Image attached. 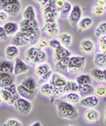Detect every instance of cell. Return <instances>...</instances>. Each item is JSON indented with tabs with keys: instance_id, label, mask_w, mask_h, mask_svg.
I'll list each match as a JSON object with an SVG mask.
<instances>
[{
	"instance_id": "cell-1",
	"label": "cell",
	"mask_w": 106,
	"mask_h": 126,
	"mask_svg": "<svg viewBox=\"0 0 106 126\" xmlns=\"http://www.w3.org/2000/svg\"><path fill=\"white\" fill-rule=\"evenodd\" d=\"M56 107L58 115L62 119L75 120L79 116V111L76 107L65 101L64 99H58L56 101Z\"/></svg>"
},
{
	"instance_id": "cell-2",
	"label": "cell",
	"mask_w": 106,
	"mask_h": 126,
	"mask_svg": "<svg viewBox=\"0 0 106 126\" xmlns=\"http://www.w3.org/2000/svg\"><path fill=\"white\" fill-rule=\"evenodd\" d=\"M50 83H51L52 87H53V95L50 99L51 102H53L55 99L64 96L63 89L67 83V79L61 73H53L51 79L50 80Z\"/></svg>"
},
{
	"instance_id": "cell-3",
	"label": "cell",
	"mask_w": 106,
	"mask_h": 126,
	"mask_svg": "<svg viewBox=\"0 0 106 126\" xmlns=\"http://www.w3.org/2000/svg\"><path fill=\"white\" fill-rule=\"evenodd\" d=\"M86 56H79V55L70 56L67 72L69 74L73 75L83 71L84 68H85V66H86Z\"/></svg>"
},
{
	"instance_id": "cell-4",
	"label": "cell",
	"mask_w": 106,
	"mask_h": 126,
	"mask_svg": "<svg viewBox=\"0 0 106 126\" xmlns=\"http://www.w3.org/2000/svg\"><path fill=\"white\" fill-rule=\"evenodd\" d=\"M13 106L20 114L27 115H29L32 108H33V103L31 102V100L23 99L21 97H18L16 99L15 102H14Z\"/></svg>"
},
{
	"instance_id": "cell-5",
	"label": "cell",
	"mask_w": 106,
	"mask_h": 126,
	"mask_svg": "<svg viewBox=\"0 0 106 126\" xmlns=\"http://www.w3.org/2000/svg\"><path fill=\"white\" fill-rule=\"evenodd\" d=\"M100 113L95 108H87L83 114V119L88 124H97L100 120Z\"/></svg>"
},
{
	"instance_id": "cell-6",
	"label": "cell",
	"mask_w": 106,
	"mask_h": 126,
	"mask_svg": "<svg viewBox=\"0 0 106 126\" xmlns=\"http://www.w3.org/2000/svg\"><path fill=\"white\" fill-rule=\"evenodd\" d=\"M6 5L4 11L6 12L9 16H16L20 14L21 4L20 0H5Z\"/></svg>"
},
{
	"instance_id": "cell-7",
	"label": "cell",
	"mask_w": 106,
	"mask_h": 126,
	"mask_svg": "<svg viewBox=\"0 0 106 126\" xmlns=\"http://www.w3.org/2000/svg\"><path fill=\"white\" fill-rule=\"evenodd\" d=\"M28 70H29V66L27 65V62L23 61L22 59H20L18 57V58L14 61L13 75L15 77L22 76V75L28 72Z\"/></svg>"
},
{
	"instance_id": "cell-8",
	"label": "cell",
	"mask_w": 106,
	"mask_h": 126,
	"mask_svg": "<svg viewBox=\"0 0 106 126\" xmlns=\"http://www.w3.org/2000/svg\"><path fill=\"white\" fill-rule=\"evenodd\" d=\"M82 14H83V10L81 8V5H72L71 14L68 17V21L72 26H76L78 22L82 18Z\"/></svg>"
},
{
	"instance_id": "cell-9",
	"label": "cell",
	"mask_w": 106,
	"mask_h": 126,
	"mask_svg": "<svg viewBox=\"0 0 106 126\" xmlns=\"http://www.w3.org/2000/svg\"><path fill=\"white\" fill-rule=\"evenodd\" d=\"M80 49L82 53L86 54V55H90L95 51V44L92 38L87 37L81 41Z\"/></svg>"
},
{
	"instance_id": "cell-10",
	"label": "cell",
	"mask_w": 106,
	"mask_h": 126,
	"mask_svg": "<svg viewBox=\"0 0 106 126\" xmlns=\"http://www.w3.org/2000/svg\"><path fill=\"white\" fill-rule=\"evenodd\" d=\"M80 105L86 108H94L99 104V99L95 95H88L82 97L80 100Z\"/></svg>"
},
{
	"instance_id": "cell-11",
	"label": "cell",
	"mask_w": 106,
	"mask_h": 126,
	"mask_svg": "<svg viewBox=\"0 0 106 126\" xmlns=\"http://www.w3.org/2000/svg\"><path fill=\"white\" fill-rule=\"evenodd\" d=\"M17 92H18L19 97H21L23 99H28V100H33L35 98L37 94V91H31L25 88L22 84H18L17 85Z\"/></svg>"
},
{
	"instance_id": "cell-12",
	"label": "cell",
	"mask_w": 106,
	"mask_h": 126,
	"mask_svg": "<svg viewBox=\"0 0 106 126\" xmlns=\"http://www.w3.org/2000/svg\"><path fill=\"white\" fill-rule=\"evenodd\" d=\"M94 25V19L91 16H84L80 20L77 26V29L80 32L87 31L88 29H90Z\"/></svg>"
},
{
	"instance_id": "cell-13",
	"label": "cell",
	"mask_w": 106,
	"mask_h": 126,
	"mask_svg": "<svg viewBox=\"0 0 106 126\" xmlns=\"http://www.w3.org/2000/svg\"><path fill=\"white\" fill-rule=\"evenodd\" d=\"M43 31L48 36L54 38L55 36H58L59 33L58 21H57V22H51V23H43Z\"/></svg>"
},
{
	"instance_id": "cell-14",
	"label": "cell",
	"mask_w": 106,
	"mask_h": 126,
	"mask_svg": "<svg viewBox=\"0 0 106 126\" xmlns=\"http://www.w3.org/2000/svg\"><path fill=\"white\" fill-rule=\"evenodd\" d=\"M0 97L2 99L3 103L9 105V106H13L14 102L16 99L19 97V95L12 94L6 89H0Z\"/></svg>"
},
{
	"instance_id": "cell-15",
	"label": "cell",
	"mask_w": 106,
	"mask_h": 126,
	"mask_svg": "<svg viewBox=\"0 0 106 126\" xmlns=\"http://www.w3.org/2000/svg\"><path fill=\"white\" fill-rule=\"evenodd\" d=\"M19 55H20V49L18 46L12 44V45H8L5 48V56L7 61H12L13 60L15 61Z\"/></svg>"
},
{
	"instance_id": "cell-16",
	"label": "cell",
	"mask_w": 106,
	"mask_h": 126,
	"mask_svg": "<svg viewBox=\"0 0 106 126\" xmlns=\"http://www.w3.org/2000/svg\"><path fill=\"white\" fill-rule=\"evenodd\" d=\"M71 56V52L67 48L64 47L63 45H61L57 49L53 50L52 52V60L54 61H58L61 59L67 58V57Z\"/></svg>"
},
{
	"instance_id": "cell-17",
	"label": "cell",
	"mask_w": 106,
	"mask_h": 126,
	"mask_svg": "<svg viewBox=\"0 0 106 126\" xmlns=\"http://www.w3.org/2000/svg\"><path fill=\"white\" fill-rule=\"evenodd\" d=\"M12 44L16 46H25L27 45H29L28 43V40H27V36L25 34H23L21 32H17L12 38Z\"/></svg>"
},
{
	"instance_id": "cell-18",
	"label": "cell",
	"mask_w": 106,
	"mask_h": 126,
	"mask_svg": "<svg viewBox=\"0 0 106 126\" xmlns=\"http://www.w3.org/2000/svg\"><path fill=\"white\" fill-rule=\"evenodd\" d=\"M50 71H51V66L47 62H43L35 66L34 73H35V76L37 78H40V77H43V75L47 74Z\"/></svg>"
},
{
	"instance_id": "cell-19",
	"label": "cell",
	"mask_w": 106,
	"mask_h": 126,
	"mask_svg": "<svg viewBox=\"0 0 106 126\" xmlns=\"http://www.w3.org/2000/svg\"><path fill=\"white\" fill-rule=\"evenodd\" d=\"M15 76L8 73H0V89L5 88L14 83Z\"/></svg>"
},
{
	"instance_id": "cell-20",
	"label": "cell",
	"mask_w": 106,
	"mask_h": 126,
	"mask_svg": "<svg viewBox=\"0 0 106 126\" xmlns=\"http://www.w3.org/2000/svg\"><path fill=\"white\" fill-rule=\"evenodd\" d=\"M20 84H22L25 88L31 91H37L38 88V82L33 77H27L23 78L20 82Z\"/></svg>"
},
{
	"instance_id": "cell-21",
	"label": "cell",
	"mask_w": 106,
	"mask_h": 126,
	"mask_svg": "<svg viewBox=\"0 0 106 126\" xmlns=\"http://www.w3.org/2000/svg\"><path fill=\"white\" fill-rule=\"evenodd\" d=\"M39 92L43 96L50 98L51 99L52 95H53V87H52L51 83L50 82L41 83L39 86Z\"/></svg>"
},
{
	"instance_id": "cell-22",
	"label": "cell",
	"mask_w": 106,
	"mask_h": 126,
	"mask_svg": "<svg viewBox=\"0 0 106 126\" xmlns=\"http://www.w3.org/2000/svg\"><path fill=\"white\" fill-rule=\"evenodd\" d=\"M4 29L6 32L7 36H14V35L19 32V24L17 22H14V21H7L4 24L3 26Z\"/></svg>"
},
{
	"instance_id": "cell-23",
	"label": "cell",
	"mask_w": 106,
	"mask_h": 126,
	"mask_svg": "<svg viewBox=\"0 0 106 126\" xmlns=\"http://www.w3.org/2000/svg\"><path fill=\"white\" fill-rule=\"evenodd\" d=\"M39 51H41V50H39L35 45H31V46H29V47L26 50L25 53H24L26 62L31 64L32 61L35 59V57L36 56V54L38 53Z\"/></svg>"
},
{
	"instance_id": "cell-24",
	"label": "cell",
	"mask_w": 106,
	"mask_h": 126,
	"mask_svg": "<svg viewBox=\"0 0 106 126\" xmlns=\"http://www.w3.org/2000/svg\"><path fill=\"white\" fill-rule=\"evenodd\" d=\"M59 40L60 44L64 47L70 48L72 45V36L71 33L63 32L60 35H59Z\"/></svg>"
},
{
	"instance_id": "cell-25",
	"label": "cell",
	"mask_w": 106,
	"mask_h": 126,
	"mask_svg": "<svg viewBox=\"0 0 106 126\" xmlns=\"http://www.w3.org/2000/svg\"><path fill=\"white\" fill-rule=\"evenodd\" d=\"M22 17L25 20H37V13L33 5H27L22 12Z\"/></svg>"
},
{
	"instance_id": "cell-26",
	"label": "cell",
	"mask_w": 106,
	"mask_h": 126,
	"mask_svg": "<svg viewBox=\"0 0 106 126\" xmlns=\"http://www.w3.org/2000/svg\"><path fill=\"white\" fill-rule=\"evenodd\" d=\"M69 59H70V57H67V58L61 59L59 61H55V64H54L55 70H57L58 72H60V73L67 72L68 64H69Z\"/></svg>"
},
{
	"instance_id": "cell-27",
	"label": "cell",
	"mask_w": 106,
	"mask_h": 126,
	"mask_svg": "<svg viewBox=\"0 0 106 126\" xmlns=\"http://www.w3.org/2000/svg\"><path fill=\"white\" fill-rule=\"evenodd\" d=\"M63 99L65 101L72 104V105H76V104L80 103L81 96L79 94V92H68L64 95Z\"/></svg>"
},
{
	"instance_id": "cell-28",
	"label": "cell",
	"mask_w": 106,
	"mask_h": 126,
	"mask_svg": "<svg viewBox=\"0 0 106 126\" xmlns=\"http://www.w3.org/2000/svg\"><path fill=\"white\" fill-rule=\"evenodd\" d=\"M94 64L98 68H105L106 67V56L104 53L97 52L94 56Z\"/></svg>"
},
{
	"instance_id": "cell-29",
	"label": "cell",
	"mask_w": 106,
	"mask_h": 126,
	"mask_svg": "<svg viewBox=\"0 0 106 126\" xmlns=\"http://www.w3.org/2000/svg\"><path fill=\"white\" fill-rule=\"evenodd\" d=\"M80 87H81V85L78 84L76 83V81L74 82V81H71V80L70 81L67 80V83H66V84L65 85V87L63 89L64 95L68 93V92H79Z\"/></svg>"
},
{
	"instance_id": "cell-30",
	"label": "cell",
	"mask_w": 106,
	"mask_h": 126,
	"mask_svg": "<svg viewBox=\"0 0 106 126\" xmlns=\"http://www.w3.org/2000/svg\"><path fill=\"white\" fill-rule=\"evenodd\" d=\"M91 77L95 79V81L99 82V83H105V77H104V70L102 68H95L91 70L90 72Z\"/></svg>"
},
{
	"instance_id": "cell-31",
	"label": "cell",
	"mask_w": 106,
	"mask_h": 126,
	"mask_svg": "<svg viewBox=\"0 0 106 126\" xmlns=\"http://www.w3.org/2000/svg\"><path fill=\"white\" fill-rule=\"evenodd\" d=\"M0 73L13 74V63L10 61H0Z\"/></svg>"
},
{
	"instance_id": "cell-32",
	"label": "cell",
	"mask_w": 106,
	"mask_h": 126,
	"mask_svg": "<svg viewBox=\"0 0 106 126\" xmlns=\"http://www.w3.org/2000/svg\"><path fill=\"white\" fill-rule=\"evenodd\" d=\"M95 37L100 38L101 36L106 35V20H102L96 25L95 30H94Z\"/></svg>"
},
{
	"instance_id": "cell-33",
	"label": "cell",
	"mask_w": 106,
	"mask_h": 126,
	"mask_svg": "<svg viewBox=\"0 0 106 126\" xmlns=\"http://www.w3.org/2000/svg\"><path fill=\"white\" fill-rule=\"evenodd\" d=\"M46 60H47V53L44 51H39L38 53L36 54V56L35 57V59L32 61L30 65L32 66L39 65L41 63L46 62Z\"/></svg>"
},
{
	"instance_id": "cell-34",
	"label": "cell",
	"mask_w": 106,
	"mask_h": 126,
	"mask_svg": "<svg viewBox=\"0 0 106 126\" xmlns=\"http://www.w3.org/2000/svg\"><path fill=\"white\" fill-rule=\"evenodd\" d=\"M94 93L98 99H106V85L103 83L97 84L94 89Z\"/></svg>"
},
{
	"instance_id": "cell-35",
	"label": "cell",
	"mask_w": 106,
	"mask_h": 126,
	"mask_svg": "<svg viewBox=\"0 0 106 126\" xmlns=\"http://www.w3.org/2000/svg\"><path fill=\"white\" fill-rule=\"evenodd\" d=\"M76 83L80 85L85 84H92L91 76L88 74H81L76 77Z\"/></svg>"
},
{
	"instance_id": "cell-36",
	"label": "cell",
	"mask_w": 106,
	"mask_h": 126,
	"mask_svg": "<svg viewBox=\"0 0 106 126\" xmlns=\"http://www.w3.org/2000/svg\"><path fill=\"white\" fill-rule=\"evenodd\" d=\"M94 89L95 87L92 84H85V85H81L79 91V94L81 97H86L88 95H92L94 93Z\"/></svg>"
},
{
	"instance_id": "cell-37",
	"label": "cell",
	"mask_w": 106,
	"mask_h": 126,
	"mask_svg": "<svg viewBox=\"0 0 106 126\" xmlns=\"http://www.w3.org/2000/svg\"><path fill=\"white\" fill-rule=\"evenodd\" d=\"M72 8V4H71L70 2L66 1V5H64V7L60 10V12H59V17H60L61 19H67L71 14Z\"/></svg>"
},
{
	"instance_id": "cell-38",
	"label": "cell",
	"mask_w": 106,
	"mask_h": 126,
	"mask_svg": "<svg viewBox=\"0 0 106 126\" xmlns=\"http://www.w3.org/2000/svg\"><path fill=\"white\" fill-rule=\"evenodd\" d=\"M20 26H24V27L31 28V29H40L39 28V22L37 20H25L22 19L19 23Z\"/></svg>"
},
{
	"instance_id": "cell-39",
	"label": "cell",
	"mask_w": 106,
	"mask_h": 126,
	"mask_svg": "<svg viewBox=\"0 0 106 126\" xmlns=\"http://www.w3.org/2000/svg\"><path fill=\"white\" fill-rule=\"evenodd\" d=\"M35 45L41 51H44L50 47V40L47 37H40Z\"/></svg>"
},
{
	"instance_id": "cell-40",
	"label": "cell",
	"mask_w": 106,
	"mask_h": 126,
	"mask_svg": "<svg viewBox=\"0 0 106 126\" xmlns=\"http://www.w3.org/2000/svg\"><path fill=\"white\" fill-rule=\"evenodd\" d=\"M91 14H92L93 16L100 18V17H103L106 14V8L95 6V5H93L92 8H91Z\"/></svg>"
},
{
	"instance_id": "cell-41",
	"label": "cell",
	"mask_w": 106,
	"mask_h": 126,
	"mask_svg": "<svg viewBox=\"0 0 106 126\" xmlns=\"http://www.w3.org/2000/svg\"><path fill=\"white\" fill-rule=\"evenodd\" d=\"M4 126H23V124L18 118L11 117L5 120V122L4 123Z\"/></svg>"
},
{
	"instance_id": "cell-42",
	"label": "cell",
	"mask_w": 106,
	"mask_h": 126,
	"mask_svg": "<svg viewBox=\"0 0 106 126\" xmlns=\"http://www.w3.org/2000/svg\"><path fill=\"white\" fill-rule=\"evenodd\" d=\"M52 74H53V72H52V70H51V71H50V72H48L47 74L43 75V76L42 77L38 78V83H40V84H41V83L50 82V80L51 79Z\"/></svg>"
},
{
	"instance_id": "cell-43",
	"label": "cell",
	"mask_w": 106,
	"mask_h": 126,
	"mask_svg": "<svg viewBox=\"0 0 106 126\" xmlns=\"http://www.w3.org/2000/svg\"><path fill=\"white\" fill-rule=\"evenodd\" d=\"M66 0H54V6L58 12H60V10L64 7V5H66Z\"/></svg>"
},
{
	"instance_id": "cell-44",
	"label": "cell",
	"mask_w": 106,
	"mask_h": 126,
	"mask_svg": "<svg viewBox=\"0 0 106 126\" xmlns=\"http://www.w3.org/2000/svg\"><path fill=\"white\" fill-rule=\"evenodd\" d=\"M61 44L60 42H59V39H56V38H52L50 40V47L52 48V50L54 49H57L58 47H59V46H61Z\"/></svg>"
},
{
	"instance_id": "cell-45",
	"label": "cell",
	"mask_w": 106,
	"mask_h": 126,
	"mask_svg": "<svg viewBox=\"0 0 106 126\" xmlns=\"http://www.w3.org/2000/svg\"><path fill=\"white\" fill-rule=\"evenodd\" d=\"M9 20V14L5 11H0V23H5Z\"/></svg>"
},
{
	"instance_id": "cell-46",
	"label": "cell",
	"mask_w": 106,
	"mask_h": 126,
	"mask_svg": "<svg viewBox=\"0 0 106 126\" xmlns=\"http://www.w3.org/2000/svg\"><path fill=\"white\" fill-rule=\"evenodd\" d=\"M3 89H6L7 91H9L11 93H12V94L14 95H18V92H17V85H16L15 83H12V84H10L9 86H7V87L5 88H3Z\"/></svg>"
},
{
	"instance_id": "cell-47",
	"label": "cell",
	"mask_w": 106,
	"mask_h": 126,
	"mask_svg": "<svg viewBox=\"0 0 106 126\" xmlns=\"http://www.w3.org/2000/svg\"><path fill=\"white\" fill-rule=\"evenodd\" d=\"M8 36H7L6 32L5 30L4 29L3 26H0V41H4V40H6Z\"/></svg>"
},
{
	"instance_id": "cell-48",
	"label": "cell",
	"mask_w": 106,
	"mask_h": 126,
	"mask_svg": "<svg viewBox=\"0 0 106 126\" xmlns=\"http://www.w3.org/2000/svg\"><path fill=\"white\" fill-rule=\"evenodd\" d=\"M94 5L106 8V0H95V3H94Z\"/></svg>"
},
{
	"instance_id": "cell-49",
	"label": "cell",
	"mask_w": 106,
	"mask_h": 126,
	"mask_svg": "<svg viewBox=\"0 0 106 126\" xmlns=\"http://www.w3.org/2000/svg\"><path fill=\"white\" fill-rule=\"evenodd\" d=\"M54 2V0H43L42 2H41L40 5L42 6V8L43 7H44L45 5H50V4H51V3Z\"/></svg>"
},
{
	"instance_id": "cell-50",
	"label": "cell",
	"mask_w": 106,
	"mask_h": 126,
	"mask_svg": "<svg viewBox=\"0 0 106 126\" xmlns=\"http://www.w3.org/2000/svg\"><path fill=\"white\" fill-rule=\"evenodd\" d=\"M97 43L101 44V45H104V46L106 47V35L105 36H101L100 38H98V42H97Z\"/></svg>"
},
{
	"instance_id": "cell-51",
	"label": "cell",
	"mask_w": 106,
	"mask_h": 126,
	"mask_svg": "<svg viewBox=\"0 0 106 126\" xmlns=\"http://www.w3.org/2000/svg\"><path fill=\"white\" fill-rule=\"evenodd\" d=\"M6 5L5 0H0V11H4Z\"/></svg>"
},
{
	"instance_id": "cell-52",
	"label": "cell",
	"mask_w": 106,
	"mask_h": 126,
	"mask_svg": "<svg viewBox=\"0 0 106 126\" xmlns=\"http://www.w3.org/2000/svg\"><path fill=\"white\" fill-rule=\"evenodd\" d=\"M29 126H43V124H42V123L40 121H35L33 124H30Z\"/></svg>"
},
{
	"instance_id": "cell-53",
	"label": "cell",
	"mask_w": 106,
	"mask_h": 126,
	"mask_svg": "<svg viewBox=\"0 0 106 126\" xmlns=\"http://www.w3.org/2000/svg\"><path fill=\"white\" fill-rule=\"evenodd\" d=\"M104 125L106 126V110H105V114H104Z\"/></svg>"
},
{
	"instance_id": "cell-54",
	"label": "cell",
	"mask_w": 106,
	"mask_h": 126,
	"mask_svg": "<svg viewBox=\"0 0 106 126\" xmlns=\"http://www.w3.org/2000/svg\"><path fill=\"white\" fill-rule=\"evenodd\" d=\"M104 77H105V83H106V68H104Z\"/></svg>"
},
{
	"instance_id": "cell-55",
	"label": "cell",
	"mask_w": 106,
	"mask_h": 126,
	"mask_svg": "<svg viewBox=\"0 0 106 126\" xmlns=\"http://www.w3.org/2000/svg\"><path fill=\"white\" fill-rule=\"evenodd\" d=\"M34 1H35V3H37V4H39V5H40L41 2H42L43 0H34Z\"/></svg>"
},
{
	"instance_id": "cell-56",
	"label": "cell",
	"mask_w": 106,
	"mask_h": 126,
	"mask_svg": "<svg viewBox=\"0 0 106 126\" xmlns=\"http://www.w3.org/2000/svg\"><path fill=\"white\" fill-rule=\"evenodd\" d=\"M2 103H3V102H2V99H1V97H0V105H1Z\"/></svg>"
},
{
	"instance_id": "cell-57",
	"label": "cell",
	"mask_w": 106,
	"mask_h": 126,
	"mask_svg": "<svg viewBox=\"0 0 106 126\" xmlns=\"http://www.w3.org/2000/svg\"><path fill=\"white\" fill-rule=\"evenodd\" d=\"M66 126H72V125H70V124H66Z\"/></svg>"
},
{
	"instance_id": "cell-58",
	"label": "cell",
	"mask_w": 106,
	"mask_h": 126,
	"mask_svg": "<svg viewBox=\"0 0 106 126\" xmlns=\"http://www.w3.org/2000/svg\"><path fill=\"white\" fill-rule=\"evenodd\" d=\"M104 55H105V56H106V52H104Z\"/></svg>"
},
{
	"instance_id": "cell-59",
	"label": "cell",
	"mask_w": 106,
	"mask_h": 126,
	"mask_svg": "<svg viewBox=\"0 0 106 126\" xmlns=\"http://www.w3.org/2000/svg\"><path fill=\"white\" fill-rule=\"evenodd\" d=\"M105 110H106V106H105Z\"/></svg>"
}]
</instances>
